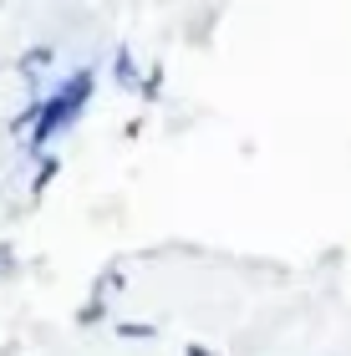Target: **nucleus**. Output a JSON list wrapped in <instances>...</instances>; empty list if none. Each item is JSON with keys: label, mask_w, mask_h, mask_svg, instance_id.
<instances>
[{"label": "nucleus", "mask_w": 351, "mask_h": 356, "mask_svg": "<svg viewBox=\"0 0 351 356\" xmlns=\"http://www.w3.org/2000/svg\"><path fill=\"white\" fill-rule=\"evenodd\" d=\"M87 97H92V72H87V67L72 72L56 92H36V127H31L26 148H31V153H46V143L76 122V112L87 107Z\"/></svg>", "instance_id": "nucleus-1"}, {"label": "nucleus", "mask_w": 351, "mask_h": 356, "mask_svg": "<svg viewBox=\"0 0 351 356\" xmlns=\"http://www.w3.org/2000/svg\"><path fill=\"white\" fill-rule=\"evenodd\" d=\"M113 331L122 336V341H153V336H158L153 321H113Z\"/></svg>", "instance_id": "nucleus-2"}, {"label": "nucleus", "mask_w": 351, "mask_h": 356, "mask_svg": "<svg viewBox=\"0 0 351 356\" xmlns=\"http://www.w3.org/2000/svg\"><path fill=\"white\" fill-rule=\"evenodd\" d=\"M56 173H61V158H56V153H46V158H41V173L31 178V199H41V193L51 188V178H56Z\"/></svg>", "instance_id": "nucleus-3"}, {"label": "nucleus", "mask_w": 351, "mask_h": 356, "mask_svg": "<svg viewBox=\"0 0 351 356\" xmlns=\"http://www.w3.org/2000/svg\"><path fill=\"white\" fill-rule=\"evenodd\" d=\"M113 76H117L122 87H138V61H133V51H127V46L113 56Z\"/></svg>", "instance_id": "nucleus-4"}, {"label": "nucleus", "mask_w": 351, "mask_h": 356, "mask_svg": "<svg viewBox=\"0 0 351 356\" xmlns=\"http://www.w3.org/2000/svg\"><path fill=\"white\" fill-rule=\"evenodd\" d=\"M138 92H142V102H158V92H163V61H158V67L138 82Z\"/></svg>", "instance_id": "nucleus-5"}, {"label": "nucleus", "mask_w": 351, "mask_h": 356, "mask_svg": "<svg viewBox=\"0 0 351 356\" xmlns=\"http://www.w3.org/2000/svg\"><path fill=\"white\" fill-rule=\"evenodd\" d=\"M102 316H107V300H97V296H92V300L82 305V311H76V326H97Z\"/></svg>", "instance_id": "nucleus-6"}, {"label": "nucleus", "mask_w": 351, "mask_h": 356, "mask_svg": "<svg viewBox=\"0 0 351 356\" xmlns=\"http://www.w3.org/2000/svg\"><path fill=\"white\" fill-rule=\"evenodd\" d=\"M46 61H51V46H36V51L21 56V72H36V67H46Z\"/></svg>", "instance_id": "nucleus-7"}, {"label": "nucleus", "mask_w": 351, "mask_h": 356, "mask_svg": "<svg viewBox=\"0 0 351 356\" xmlns=\"http://www.w3.org/2000/svg\"><path fill=\"white\" fill-rule=\"evenodd\" d=\"M183 356H214V351H209V346H199V341H188V346H183Z\"/></svg>", "instance_id": "nucleus-8"}]
</instances>
